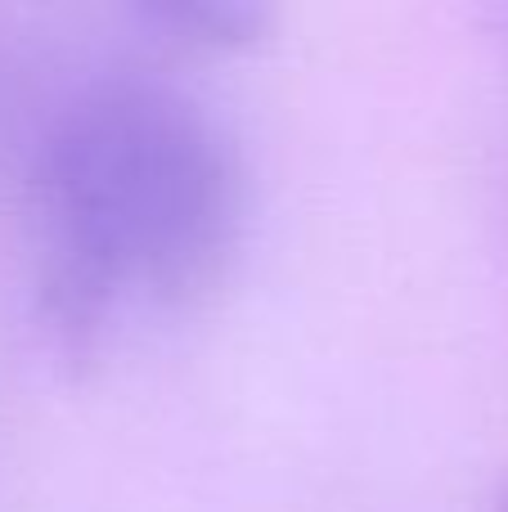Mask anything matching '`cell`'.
I'll return each mask as SVG.
<instances>
[{
  "mask_svg": "<svg viewBox=\"0 0 508 512\" xmlns=\"http://www.w3.org/2000/svg\"><path fill=\"white\" fill-rule=\"evenodd\" d=\"M36 319L68 369H90L131 306H194L248 230V167L225 122L140 68L81 81L32 149Z\"/></svg>",
  "mask_w": 508,
  "mask_h": 512,
  "instance_id": "cell-1",
  "label": "cell"
},
{
  "mask_svg": "<svg viewBox=\"0 0 508 512\" xmlns=\"http://www.w3.org/2000/svg\"><path fill=\"white\" fill-rule=\"evenodd\" d=\"M131 18L158 45L189 54H239L275 32V9L261 0H135Z\"/></svg>",
  "mask_w": 508,
  "mask_h": 512,
  "instance_id": "cell-2",
  "label": "cell"
},
{
  "mask_svg": "<svg viewBox=\"0 0 508 512\" xmlns=\"http://www.w3.org/2000/svg\"><path fill=\"white\" fill-rule=\"evenodd\" d=\"M491 512H508V477L495 486V499H491Z\"/></svg>",
  "mask_w": 508,
  "mask_h": 512,
  "instance_id": "cell-3",
  "label": "cell"
}]
</instances>
